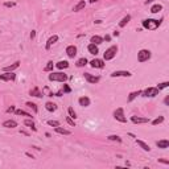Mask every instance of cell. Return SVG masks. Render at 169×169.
Segmentation results:
<instances>
[{
	"label": "cell",
	"instance_id": "obj_1",
	"mask_svg": "<svg viewBox=\"0 0 169 169\" xmlns=\"http://www.w3.org/2000/svg\"><path fill=\"white\" fill-rule=\"evenodd\" d=\"M161 21L163 20H155V19H144L141 21V25L144 29H148V31H156L161 25Z\"/></svg>",
	"mask_w": 169,
	"mask_h": 169
},
{
	"label": "cell",
	"instance_id": "obj_2",
	"mask_svg": "<svg viewBox=\"0 0 169 169\" xmlns=\"http://www.w3.org/2000/svg\"><path fill=\"white\" fill-rule=\"evenodd\" d=\"M48 78H49V81L50 82H66L67 81V78H69V77H67V74H65V73L63 72H50V74H49V77H48Z\"/></svg>",
	"mask_w": 169,
	"mask_h": 169
},
{
	"label": "cell",
	"instance_id": "obj_3",
	"mask_svg": "<svg viewBox=\"0 0 169 169\" xmlns=\"http://www.w3.org/2000/svg\"><path fill=\"white\" fill-rule=\"evenodd\" d=\"M116 53H118V45H111L110 48H107L103 53V60L104 61H111L112 58H115Z\"/></svg>",
	"mask_w": 169,
	"mask_h": 169
},
{
	"label": "cell",
	"instance_id": "obj_4",
	"mask_svg": "<svg viewBox=\"0 0 169 169\" xmlns=\"http://www.w3.org/2000/svg\"><path fill=\"white\" fill-rule=\"evenodd\" d=\"M151 57H152V53H151V50H148V49H140L138 52V61L140 63L147 62Z\"/></svg>",
	"mask_w": 169,
	"mask_h": 169
},
{
	"label": "cell",
	"instance_id": "obj_5",
	"mask_svg": "<svg viewBox=\"0 0 169 169\" xmlns=\"http://www.w3.org/2000/svg\"><path fill=\"white\" fill-rule=\"evenodd\" d=\"M112 116H114V119L118 120V122H120V123H127V116L124 115V110H123V107H119V108H116L115 111H114Z\"/></svg>",
	"mask_w": 169,
	"mask_h": 169
},
{
	"label": "cell",
	"instance_id": "obj_6",
	"mask_svg": "<svg viewBox=\"0 0 169 169\" xmlns=\"http://www.w3.org/2000/svg\"><path fill=\"white\" fill-rule=\"evenodd\" d=\"M160 93V90L157 87H148L145 90H141V97L144 98H155L157 97Z\"/></svg>",
	"mask_w": 169,
	"mask_h": 169
},
{
	"label": "cell",
	"instance_id": "obj_7",
	"mask_svg": "<svg viewBox=\"0 0 169 169\" xmlns=\"http://www.w3.org/2000/svg\"><path fill=\"white\" fill-rule=\"evenodd\" d=\"M0 81L4 82H15L16 81V74L13 72H4L0 74Z\"/></svg>",
	"mask_w": 169,
	"mask_h": 169
},
{
	"label": "cell",
	"instance_id": "obj_8",
	"mask_svg": "<svg viewBox=\"0 0 169 169\" xmlns=\"http://www.w3.org/2000/svg\"><path fill=\"white\" fill-rule=\"evenodd\" d=\"M110 75H111L112 78H119V77H125V78H129V77H132V73L128 72V70H115V72H112Z\"/></svg>",
	"mask_w": 169,
	"mask_h": 169
},
{
	"label": "cell",
	"instance_id": "obj_9",
	"mask_svg": "<svg viewBox=\"0 0 169 169\" xmlns=\"http://www.w3.org/2000/svg\"><path fill=\"white\" fill-rule=\"evenodd\" d=\"M106 61L104 60H100V58H94V60H91L90 62V66L93 67V69H103L104 66H106Z\"/></svg>",
	"mask_w": 169,
	"mask_h": 169
},
{
	"label": "cell",
	"instance_id": "obj_10",
	"mask_svg": "<svg viewBox=\"0 0 169 169\" xmlns=\"http://www.w3.org/2000/svg\"><path fill=\"white\" fill-rule=\"evenodd\" d=\"M65 53L69 58H75V57H77V53H78V49H77L75 45H67L65 49Z\"/></svg>",
	"mask_w": 169,
	"mask_h": 169
},
{
	"label": "cell",
	"instance_id": "obj_11",
	"mask_svg": "<svg viewBox=\"0 0 169 169\" xmlns=\"http://www.w3.org/2000/svg\"><path fill=\"white\" fill-rule=\"evenodd\" d=\"M83 77H84V79H86V82H89V83H91V84H95L100 81L99 75H94V74H90V73H83Z\"/></svg>",
	"mask_w": 169,
	"mask_h": 169
},
{
	"label": "cell",
	"instance_id": "obj_12",
	"mask_svg": "<svg viewBox=\"0 0 169 169\" xmlns=\"http://www.w3.org/2000/svg\"><path fill=\"white\" fill-rule=\"evenodd\" d=\"M131 122L134 124H145V123H149L151 119L149 118H145V116H131Z\"/></svg>",
	"mask_w": 169,
	"mask_h": 169
},
{
	"label": "cell",
	"instance_id": "obj_13",
	"mask_svg": "<svg viewBox=\"0 0 169 169\" xmlns=\"http://www.w3.org/2000/svg\"><path fill=\"white\" fill-rule=\"evenodd\" d=\"M58 41V36L57 35H53V36H50L49 38H48V41H46V44H45V49L46 50H49L50 48H52V45H54Z\"/></svg>",
	"mask_w": 169,
	"mask_h": 169
},
{
	"label": "cell",
	"instance_id": "obj_14",
	"mask_svg": "<svg viewBox=\"0 0 169 169\" xmlns=\"http://www.w3.org/2000/svg\"><path fill=\"white\" fill-rule=\"evenodd\" d=\"M87 52L90 54H93V56H98L99 54V48H98V45H95V44H89L87 45Z\"/></svg>",
	"mask_w": 169,
	"mask_h": 169
},
{
	"label": "cell",
	"instance_id": "obj_15",
	"mask_svg": "<svg viewBox=\"0 0 169 169\" xmlns=\"http://www.w3.org/2000/svg\"><path fill=\"white\" fill-rule=\"evenodd\" d=\"M156 147L160 148V149H166L169 148V140L168 139H161V140L156 141Z\"/></svg>",
	"mask_w": 169,
	"mask_h": 169
},
{
	"label": "cell",
	"instance_id": "obj_16",
	"mask_svg": "<svg viewBox=\"0 0 169 169\" xmlns=\"http://www.w3.org/2000/svg\"><path fill=\"white\" fill-rule=\"evenodd\" d=\"M1 125H3L4 128H16V127H17V122L13 119H8V120L1 123Z\"/></svg>",
	"mask_w": 169,
	"mask_h": 169
},
{
	"label": "cell",
	"instance_id": "obj_17",
	"mask_svg": "<svg viewBox=\"0 0 169 169\" xmlns=\"http://www.w3.org/2000/svg\"><path fill=\"white\" fill-rule=\"evenodd\" d=\"M20 67V61H16V62L11 63L10 66H4L3 67V72H15L16 69Z\"/></svg>",
	"mask_w": 169,
	"mask_h": 169
},
{
	"label": "cell",
	"instance_id": "obj_18",
	"mask_svg": "<svg viewBox=\"0 0 169 169\" xmlns=\"http://www.w3.org/2000/svg\"><path fill=\"white\" fill-rule=\"evenodd\" d=\"M78 103H79V106L81 107H89L91 104V100H90V98L89 97H81L78 99Z\"/></svg>",
	"mask_w": 169,
	"mask_h": 169
},
{
	"label": "cell",
	"instance_id": "obj_19",
	"mask_svg": "<svg viewBox=\"0 0 169 169\" xmlns=\"http://www.w3.org/2000/svg\"><path fill=\"white\" fill-rule=\"evenodd\" d=\"M136 144H138L139 147H140L143 151H145V152H151V147H149V144H147L145 141L140 140V139H136Z\"/></svg>",
	"mask_w": 169,
	"mask_h": 169
},
{
	"label": "cell",
	"instance_id": "obj_20",
	"mask_svg": "<svg viewBox=\"0 0 169 169\" xmlns=\"http://www.w3.org/2000/svg\"><path fill=\"white\" fill-rule=\"evenodd\" d=\"M45 108H46V111H49V112H54V111H57V108H58V106H57L54 102H46L45 103Z\"/></svg>",
	"mask_w": 169,
	"mask_h": 169
},
{
	"label": "cell",
	"instance_id": "obj_21",
	"mask_svg": "<svg viewBox=\"0 0 169 169\" xmlns=\"http://www.w3.org/2000/svg\"><path fill=\"white\" fill-rule=\"evenodd\" d=\"M54 131H56L57 134H60V135H65V136H69V135H72V131H70V129L62 128L61 125H58V127H54Z\"/></svg>",
	"mask_w": 169,
	"mask_h": 169
},
{
	"label": "cell",
	"instance_id": "obj_22",
	"mask_svg": "<svg viewBox=\"0 0 169 169\" xmlns=\"http://www.w3.org/2000/svg\"><path fill=\"white\" fill-rule=\"evenodd\" d=\"M54 66H56L57 69L58 70H65V69H67V67H69V62H67V61H58V62L57 63H54Z\"/></svg>",
	"mask_w": 169,
	"mask_h": 169
},
{
	"label": "cell",
	"instance_id": "obj_23",
	"mask_svg": "<svg viewBox=\"0 0 169 169\" xmlns=\"http://www.w3.org/2000/svg\"><path fill=\"white\" fill-rule=\"evenodd\" d=\"M84 7H86V1H84V0H81V1H78V3L73 7V11H74V12H79V11L84 10Z\"/></svg>",
	"mask_w": 169,
	"mask_h": 169
},
{
	"label": "cell",
	"instance_id": "obj_24",
	"mask_svg": "<svg viewBox=\"0 0 169 169\" xmlns=\"http://www.w3.org/2000/svg\"><path fill=\"white\" fill-rule=\"evenodd\" d=\"M29 95H31V97H36V98H42V97H44V94L41 93L38 87H33V89H32V90L29 91Z\"/></svg>",
	"mask_w": 169,
	"mask_h": 169
},
{
	"label": "cell",
	"instance_id": "obj_25",
	"mask_svg": "<svg viewBox=\"0 0 169 169\" xmlns=\"http://www.w3.org/2000/svg\"><path fill=\"white\" fill-rule=\"evenodd\" d=\"M139 95H141V90H136V91H132V93H129L128 98H127V102H128V103H131L132 100L136 99Z\"/></svg>",
	"mask_w": 169,
	"mask_h": 169
},
{
	"label": "cell",
	"instance_id": "obj_26",
	"mask_svg": "<svg viewBox=\"0 0 169 169\" xmlns=\"http://www.w3.org/2000/svg\"><path fill=\"white\" fill-rule=\"evenodd\" d=\"M90 42H91V44H95V45H98V46H99L100 44H103V37H100V36L95 35V36H93V37L90 38Z\"/></svg>",
	"mask_w": 169,
	"mask_h": 169
},
{
	"label": "cell",
	"instance_id": "obj_27",
	"mask_svg": "<svg viewBox=\"0 0 169 169\" xmlns=\"http://www.w3.org/2000/svg\"><path fill=\"white\" fill-rule=\"evenodd\" d=\"M24 125H27L28 128H32L33 131H37V127H36L35 122H33V119H29V118H27V119L24 120Z\"/></svg>",
	"mask_w": 169,
	"mask_h": 169
},
{
	"label": "cell",
	"instance_id": "obj_28",
	"mask_svg": "<svg viewBox=\"0 0 169 169\" xmlns=\"http://www.w3.org/2000/svg\"><path fill=\"white\" fill-rule=\"evenodd\" d=\"M160 11H163V5H161V4H159V3H156V4H153V5L151 7L149 12L153 13V15H156V13H159Z\"/></svg>",
	"mask_w": 169,
	"mask_h": 169
},
{
	"label": "cell",
	"instance_id": "obj_29",
	"mask_svg": "<svg viewBox=\"0 0 169 169\" xmlns=\"http://www.w3.org/2000/svg\"><path fill=\"white\" fill-rule=\"evenodd\" d=\"M89 63L87 58L86 57H82V58H79V60H77V62H75V66L77 67H84V66Z\"/></svg>",
	"mask_w": 169,
	"mask_h": 169
},
{
	"label": "cell",
	"instance_id": "obj_30",
	"mask_svg": "<svg viewBox=\"0 0 169 169\" xmlns=\"http://www.w3.org/2000/svg\"><path fill=\"white\" fill-rule=\"evenodd\" d=\"M129 21H131V15L124 16V17H123V19L119 21V28H124V27L128 24Z\"/></svg>",
	"mask_w": 169,
	"mask_h": 169
},
{
	"label": "cell",
	"instance_id": "obj_31",
	"mask_svg": "<svg viewBox=\"0 0 169 169\" xmlns=\"http://www.w3.org/2000/svg\"><path fill=\"white\" fill-rule=\"evenodd\" d=\"M15 114L19 116H25V118H29V119H33V116H32V114L27 112V111H24V110H15Z\"/></svg>",
	"mask_w": 169,
	"mask_h": 169
},
{
	"label": "cell",
	"instance_id": "obj_32",
	"mask_svg": "<svg viewBox=\"0 0 169 169\" xmlns=\"http://www.w3.org/2000/svg\"><path fill=\"white\" fill-rule=\"evenodd\" d=\"M53 69H54V62H53V61H48L46 66L44 67V72L50 73V72H53Z\"/></svg>",
	"mask_w": 169,
	"mask_h": 169
},
{
	"label": "cell",
	"instance_id": "obj_33",
	"mask_svg": "<svg viewBox=\"0 0 169 169\" xmlns=\"http://www.w3.org/2000/svg\"><path fill=\"white\" fill-rule=\"evenodd\" d=\"M25 104H27L29 108H32V111H33L35 114L38 112V107H37V104H36V103H33V102H27Z\"/></svg>",
	"mask_w": 169,
	"mask_h": 169
},
{
	"label": "cell",
	"instance_id": "obj_34",
	"mask_svg": "<svg viewBox=\"0 0 169 169\" xmlns=\"http://www.w3.org/2000/svg\"><path fill=\"white\" fill-rule=\"evenodd\" d=\"M107 139H108L110 141H118V143H122V138L120 136H118V135H110V136H107Z\"/></svg>",
	"mask_w": 169,
	"mask_h": 169
},
{
	"label": "cell",
	"instance_id": "obj_35",
	"mask_svg": "<svg viewBox=\"0 0 169 169\" xmlns=\"http://www.w3.org/2000/svg\"><path fill=\"white\" fill-rule=\"evenodd\" d=\"M164 120H165V118H164V116H159V118L153 119L151 123H152V125H159V124H161V123H164Z\"/></svg>",
	"mask_w": 169,
	"mask_h": 169
},
{
	"label": "cell",
	"instance_id": "obj_36",
	"mask_svg": "<svg viewBox=\"0 0 169 169\" xmlns=\"http://www.w3.org/2000/svg\"><path fill=\"white\" fill-rule=\"evenodd\" d=\"M156 87L159 89L160 91H161V90H164V89L169 87V82H168V81H165V82H161V83H159V84H157Z\"/></svg>",
	"mask_w": 169,
	"mask_h": 169
},
{
	"label": "cell",
	"instance_id": "obj_37",
	"mask_svg": "<svg viewBox=\"0 0 169 169\" xmlns=\"http://www.w3.org/2000/svg\"><path fill=\"white\" fill-rule=\"evenodd\" d=\"M67 114H69V116L70 118H73V119H77V112H75L74 111V108H73V107H69V108H67Z\"/></svg>",
	"mask_w": 169,
	"mask_h": 169
},
{
	"label": "cell",
	"instance_id": "obj_38",
	"mask_svg": "<svg viewBox=\"0 0 169 169\" xmlns=\"http://www.w3.org/2000/svg\"><path fill=\"white\" fill-rule=\"evenodd\" d=\"M62 91H63V94H69V93H72V87H70L69 84H66L65 82H63V87H62Z\"/></svg>",
	"mask_w": 169,
	"mask_h": 169
},
{
	"label": "cell",
	"instance_id": "obj_39",
	"mask_svg": "<svg viewBox=\"0 0 169 169\" xmlns=\"http://www.w3.org/2000/svg\"><path fill=\"white\" fill-rule=\"evenodd\" d=\"M66 123L70 125V127H75V122H74V119L73 118H70V116H66Z\"/></svg>",
	"mask_w": 169,
	"mask_h": 169
},
{
	"label": "cell",
	"instance_id": "obj_40",
	"mask_svg": "<svg viewBox=\"0 0 169 169\" xmlns=\"http://www.w3.org/2000/svg\"><path fill=\"white\" fill-rule=\"evenodd\" d=\"M46 123L50 127H58V125H60V122H58V120H48Z\"/></svg>",
	"mask_w": 169,
	"mask_h": 169
},
{
	"label": "cell",
	"instance_id": "obj_41",
	"mask_svg": "<svg viewBox=\"0 0 169 169\" xmlns=\"http://www.w3.org/2000/svg\"><path fill=\"white\" fill-rule=\"evenodd\" d=\"M4 7H5V8H13V7H16V3L15 1H5V3H4Z\"/></svg>",
	"mask_w": 169,
	"mask_h": 169
},
{
	"label": "cell",
	"instance_id": "obj_42",
	"mask_svg": "<svg viewBox=\"0 0 169 169\" xmlns=\"http://www.w3.org/2000/svg\"><path fill=\"white\" fill-rule=\"evenodd\" d=\"M15 110H16L15 106H11V107H8V108H7V112H8V114H12V112H15Z\"/></svg>",
	"mask_w": 169,
	"mask_h": 169
},
{
	"label": "cell",
	"instance_id": "obj_43",
	"mask_svg": "<svg viewBox=\"0 0 169 169\" xmlns=\"http://www.w3.org/2000/svg\"><path fill=\"white\" fill-rule=\"evenodd\" d=\"M157 161H159V163H161V164H165V165H169V160H165V159H159Z\"/></svg>",
	"mask_w": 169,
	"mask_h": 169
},
{
	"label": "cell",
	"instance_id": "obj_44",
	"mask_svg": "<svg viewBox=\"0 0 169 169\" xmlns=\"http://www.w3.org/2000/svg\"><path fill=\"white\" fill-rule=\"evenodd\" d=\"M164 104H165V106H169V95H165V98H164Z\"/></svg>",
	"mask_w": 169,
	"mask_h": 169
},
{
	"label": "cell",
	"instance_id": "obj_45",
	"mask_svg": "<svg viewBox=\"0 0 169 169\" xmlns=\"http://www.w3.org/2000/svg\"><path fill=\"white\" fill-rule=\"evenodd\" d=\"M29 37H31V40H33V38L36 37V31H32V32H31V36H29Z\"/></svg>",
	"mask_w": 169,
	"mask_h": 169
},
{
	"label": "cell",
	"instance_id": "obj_46",
	"mask_svg": "<svg viewBox=\"0 0 169 169\" xmlns=\"http://www.w3.org/2000/svg\"><path fill=\"white\" fill-rule=\"evenodd\" d=\"M103 41H111V36H110V35H106V36L103 37Z\"/></svg>",
	"mask_w": 169,
	"mask_h": 169
},
{
	"label": "cell",
	"instance_id": "obj_47",
	"mask_svg": "<svg viewBox=\"0 0 169 169\" xmlns=\"http://www.w3.org/2000/svg\"><path fill=\"white\" fill-rule=\"evenodd\" d=\"M25 156L29 157V159H35V156H33L32 153H29V152H25Z\"/></svg>",
	"mask_w": 169,
	"mask_h": 169
},
{
	"label": "cell",
	"instance_id": "obj_48",
	"mask_svg": "<svg viewBox=\"0 0 169 169\" xmlns=\"http://www.w3.org/2000/svg\"><path fill=\"white\" fill-rule=\"evenodd\" d=\"M155 1H157V0H147V1H145V5H148V4H152V3H155Z\"/></svg>",
	"mask_w": 169,
	"mask_h": 169
},
{
	"label": "cell",
	"instance_id": "obj_49",
	"mask_svg": "<svg viewBox=\"0 0 169 169\" xmlns=\"http://www.w3.org/2000/svg\"><path fill=\"white\" fill-rule=\"evenodd\" d=\"M20 134H22V135H25V136H29V134L27 131H24V129H20Z\"/></svg>",
	"mask_w": 169,
	"mask_h": 169
},
{
	"label": "cell",
	"instance_id": "obj_50",
	"mask_svg": "<svg viewBox=\"0 0 169 169\" xmlns=\"http://www.w3.org/2000/svg\"><path fill=\"white\" fill-rule=\"evenodd\" d=\"M112 36H114V37H118V36H119V32H118V31H115V32L112 33Z\"/></svg>",
	"mask_w": 169,
	"mask_h": 169
},
{
	"label": "cell",
	"instance_id": "obj_51",
	"mask_svg": "<svg viewBox=\"0 0 169 169\" xmlns=\"http://www.w3.org/2000/svg\"><path fill=\"white\" fill-rule=\"evenodd\" d=\"M97 1H98V0H89V3H90V4H94V3H97Z\"/></svg>",
	"mask_w": 169,
	"mask_h": 169
}]
</instances>
